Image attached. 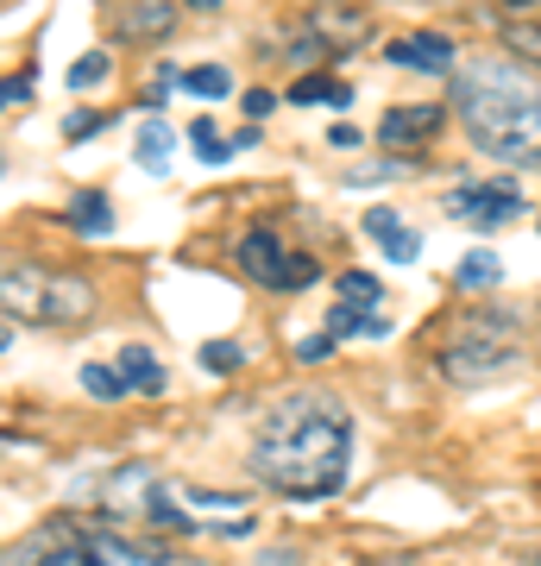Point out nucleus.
I'll return each mask as SVG.
<instances>
[{
	"label": "nucleus",
	"instance_id": "9",
	"mask_svg": "<svg viewBox=\"0 0 541 566\" xmlns=\"http://www.w3.org/2000/svg\"><path fill=\"white\" fill-rule=\"evenodd\" d=\"M441 208H447V221L479 227V233H498V227L522 221L529 196H522L517 177H472V182H460V189H447Z\"/></svg>",
	"mask_w": 541,
	"mask_h": 566
},
{
	"label": "nucleus",
	"instance_id": "1",
	"mask_svg": "<svg viewBox=\"0 0 541 566\" xmlns=\"http://www.w3.org/2000/svg\"><path fill=\"white\" fill-rule=\"evenodd\" d=\"M246 472L271 497H290V504L341 497L346 479H353V409L327 390L278 397L246 441Z\"/></svg>",
	"mask_w": 541,
	"mask_h": 566
},
{
	"label": "nucleus",
	"instance_id": "27",
	"mask_svg": "<svg viewBox=\"0 0 541 566\" xmlns=\"http://www.w3.org/2000/svg\"><path fill=\"white\" fill-rule=\"evenodd\" d=\"M409 170H422V164H353V170H346V182H353V189H372V182L409 177Z\"/></svg>",
	"mask_w": 541,
	"mask_h": 566
},
{
	"label": "nucleus",
	"instance_id": "31",
	"mask_svg": "<svg viewBox=\"0 0 541 566\" xmlns=\"http://www.w3.org/2000/svg\"><path fill=\"white\" fill-rule=\"evenodd\" d=\"M522 566H541V547H529V554H522Z\"/></svg>",
	"mask_w": 541,
	"mask_h": 566
},
{
	"label": "nucleus",
	"instance_id": "17",
	"mask_svg": "<svg viewBox=\"0 0 541 566\" xmlns=\"http://www.w3.org/2000/svg\"><path fill=\"white\" fill-rule=\"evenodd\" d=\"M63 221L76 227L82 240H101V233H114V202H107V189H76Z\"/></svg>",
	"mask_w": 541,
	"mask_h": 566
},
{
	"label": "nucleus",
	"instance_id": "15",
	"mask_svg": "<svg viewBox=\"0 0 541 566\" xmlns=\"http://www.w3.org/2000/svg\"><path fill=\"white\" fill-rule=\"evenodd\" d=\"M170 151H177V133H170V120L145 114V120H139V139H133V158H139V170H145V177H170Z\"/></svg>",
	"mask_w": 541,
	"mask_h": 566
},
{
	"label": "nucleus",
	"instance_id": "23",
	"mask_svg": "<svg viewBox=\"0 0 541 566\" xmlns=\"http://www.w3.org/2000/svg\"><path fill=\"white\" fill-rule=\"evenodd\" d=\"M76 378H82V390H89V397H101V403H121V397H126L121 378H114V365H101V359H89Z\"/></svg>",
	"mask_w": 541,
	"mask_h": 566
},
{
	"label": "nucleus",
	"instance_id": "34",
	"mask_svg": "<svg viewBox=\"0 0 541 566\" xmlns=\"http://www.w3.org/2000/svg\"><path fill=\"white\" fill-rule=\"evenodd\" d=\"M0 170H7V151H0Z\"/></svg>",
	"mask_w": 541,
	"mask_h": 566
},
{
	"label": "nucleus",
	"instance_id": "5",
	"mask_svg": "<svg viewBox=\"0 0 541 566\" xmlns=\"http://www.w3.org/2000/svg\"><path fill=\"white\" fill-rule=\"evenodd\" d=\"M95 315V283L82 271L0 252V322H32V327H76Z\"/></svg>",
	"mask_w": 541,
	"mask_h": 566
},
{
	"label": "nucleus",
	"instance_id": "7",
	"mask_svg": "<svg viewBox=\"0 0 541 566\" xmlns=\"http://www.w3.org/2000/svg\"><path fill=\"white\" fill-rule=\"evenodd\" d=\"M233 264H240L246 283H259L271 296H296V290L321 283V259L302 252V245H290L278 227H246L240 245H233Z\"/></svg>",
	"mask_w": 541,
	"mask_h": 566
},
{
	"label": "nucleus",
	"instance_id": "11",
	"mask_svg": "<svg viewBox=\"0 0 541 566\" xmlns=\"http://www.w3.org/2000/svg\"><path fill=\"white\" fill-rule=\"evenodd\" d=\"M441 126H447V102H403V107H384L378 145H384V151H416V145L441 139Z\"/></svg>",
	"mask_w": 541,
	"mask_h": 566
},
{
	"label": "nucleus",
	"instance_id": "21",
	"mask_svg": "<svg viewBox=\"0 0 541 566\" xmlns=\"http://www.w3.org/2000/svg\"><path fill=\"white\" fill-rule=\"evenodd\" d=\"M201 371H215V378H233V371H240L246 365V346L240 340H201Z\"/></svg>",
	"mask_w": 541,
	"mask_h": 566
},
{
	"label": "nucleus",
	"instance_id": "12",
	"mask_svg": "<svg viewBox=\"0 0 541 566\" xmlns=\"http://www.w3.org/2000/svg\"><path fill=\"white\" fill-rule=\"evenodd\" d=\"M365 233L384 245V259L391 264H416L422 259V233L403 221L397 208H365Z\"/></svg>",
	"mask_w": 541,
	"mask_h": 566
},
{
	"label": "nucleus",
	"instance_id": "19",
	"mask_svg": "<svg viewBox=\"0 0 541 566\" xmlns=\"http://www.w3.org/2000/svg\"><path fill=\"white\" fill-rule=\"evenodd\" d=\"M177 88H189V95H201V102H221V95H233V76H227L221 63H201V70H183Z\"/></svg>",
	"mask_w": 541,
	"mask_h": 566
},
{
	"label": "nucleus",
	"instance_id": "29",
	"mask_svg": "<svg viewBox=\"0 0 541 566\" xmlns=\"http://www.w3.org/2000/svg\"><path fill=\"white\" fill-rule=\"evenodd\" d=\"M271 107H278V95H271V88H246V114H252V120H264Z\"/></svg>",
	"mask_w": 541,
	"mask_h": 566
},
{
	"label": "nucleus",
	"instance_id": "18",
	"mask_svg": "<svg viewBox=\"0 0 541 566\" xmlns=\"http://www.w3.org/2000/svg\"><path fill=\"white\" fill-rule=\"evenodd\" d=\"M454 283H460V290H498V283H503V259L491 252V245H472V252L454 264Z\"/></svg>",
	"mask_w": 541,
	"mask_h": 566
},
{
	"label": "nucleus",
	"instance_id": "24",
	"mask_svg": "<svg viewBox=\"0 0 541 566\" xmlns=\"http://www.w3.org/2000/svg\"><path fill=\"white\" fill-rule=\"evenodd\" d=\"M107 76H114V57H107V51H89V57L70 63V88H76V95L82 88H101Z\"/></svg>",
	"mask_w": 541,
	"mask_h": 566
},
{
	"label": "nucleus",
	"instance_id": "3",
	"mask_svg": "<svg viewBox=\"0 0 541 566\" xmlns=\"http://www.w3.org/2000/svg\"><path fill=\"white\" fill-rule=\"evenodd\" d=\"M133 516L170 528V535H215V542H233V535H252L259 516L240 491H215V485H189V479H164V472H145V465H126L114 479Z\"/></svg>",
	"mask_w": 541,
	"mask_h": 566
},
{
	"label": "nucleus",
	"instance_id": "30",
	"mask_svg": "<svg viewBox=\"0 0 541 566\" xmlns=\"http://www.w3.org/2000/svg\"><path fill=\"white\" fill-rule=\"evenodd\" d=\"M327 145H341V151H353V145H360V126H327Z\"/></svg>",
	"mask_w": 541,
	"mask_h": 566
},
{
	"label": "nucleus",
	"instance_id": "13",
	"mask_svg": "<svg viewBox=\"0 0 541 566\" xmlns=\"http://www.w3.org/2000/svg\"><path fill=\"white\" fill-rule=\"evenodd\" d=\"M114 378H121L126 397H158V390L170 385L152 346H121V353H114Z\"/></svg>",
	"mask_w": 541,
	"mask_h": 566
},
{
	"label": "nucleus",
	"instance_id": "32",
	"mask_svg": "<svg viewBox=\"0 0 541 566\" xmlns=\"http://www.w3.org/2000/svg\"><path fill=\"white\" fill-rule=\"evenodd\" d=\"M7 340H13V327H7V322H0V346H7Z\"/></svg>",
	"mask_w": 541,
	"mask_h": 566
},
{
	"label": "nucleus",
	"instance_id": "26",
	"mask_svg": "<svg viewBox=\"0 0 541 566\" xmlns=\"http://www.w3.org/2000/svg\"><path fill=\"white\" fill-rule=\"evenodd\" d=\"M107 120H114L107 107H76V114L63 120V139H70V145H76V139H95V133H101Z\"/></svg>",
	"mask_w": 541,
	"mask_h": 566
},
{
	"label": "nucleus",
	"instance_id": "2",
	"mask_svg": "<svg viewBox=\"0 0 541 566\" xmlns=\"http://www.w3.org/2000/svg\"><path fill=\"white\" fill-rule=\"evenodd\" d=\"M447 82V114H460L485 158L529 164L541 151V82L517 57H466Z\"/></svg>",
	"mask_w": 541,
	"mask_h": 566
},
{
	"label": "nucleus",
	"instance_id": "28",
	"mask_svg": "<svg viewBox=\"0 0 541 566\" xmlns=\"http://www.w3.org/2000/svg\"><path fill=\"white\" fill-rule=\"evenodd\" d=\"M296 359H302V365L334 359V340H327V334H309V340H296Z\"/></svg>",
	"mask_w": 541,
	"mask_h": 566
},
{
	"label": "nucleus",
	"instance_id": "10",
	"mask_svg": "<svg viewBox=\"0 0 541 566\" xmlns=\"http://www.w3.org/2000/svg\"><path fill=\"white\" fill-rule=\"evenodd\" d=\"M384 63H397V70H416V76H454V63H460V44L435 32V25H422V32H403V39L384 44Z\"/></svg>",
	"mask_w": 541,
	"mask_h": 566
},
{
	"label": "nucleus",
	"instance_id": "22",
	"mask_svg": "<svg viewBox=\"0 0 541 566\" xmlns=\"http://www.w3.org/2000/svg\"><path fill=\"white\" fill-rule=\"evenodd\" d=\"M189 145L201 151V164H227V158H233V145L221 139V126L208 120V114H196V120H189Z\"/></svg>",
	"mask_w": 541,
	"mask_h": 566
},
{
	"label": "nucleus",
	"instance_id": "6",
	"mask_svg": "<svg viewBox=\"0 0 541 566\" xmlns=\"http://www.w3.org/2000/svg\"><path fill=\"white\" fill-rule=\"evenodd\" d=\"M7 566H221V560H201L189 547L145 542V535H121V528H58V535L20 547Z\"/></svg>",
	"mask_w": 541,
	"mask_h": 566
},
{
	"label": "nucleus",
	"instance_id": "16",
	"mask_svg": "<svg viewBox=\"0 0 541 566\" xmlns=\"http://www.w3.org/2000/svg\"><path fill=\"white\" fill-rule=\"evenodd\" d=\"M177 20H183V13L170 7V0H145V7H133V13H114V32L139 44V39H164Z\"/></svg>",
	"mask_w": 541,
	"mask_h": 566
},
{
	"label": "nucleus",
	"instance_id": "4",
	"mask_svg": "<svg viewBox=\"0 0 541 566\" xmlns=\"http://www.w3.org/2000/svg\"><path fill=\"white\" fill-rule=\"evenodd\" d=\"M522 359H529V322L517 308H472L447 327V340L435 346V365H441L447 385L479 390V385H503L517 378Z\"/></svg>",
	"mask_w": 541,
	"mask_h": 566
},
{
	"label": "nucleus",
	"instance_id": "33",
	"mask_svg": "<svg viewBox=\"0 0 541 566\" xmlns=\"http://www.w3.org/2000/svg\"><path fill=\"white\" fill-rule=\"evenodd\" d=\"M529 164H535V170H541V151H535V158H529Z\"/></svg>",
	"mask_w": 541,
	"mask_h": 566
},
{
	"label": "nucleus",
	"instance_id": "8",
	"mask_svg": "<svg viewBox=\"0 0 541 566\" xmlns=\"http://www.w3.org/2000/svg\"><path fill=\"white\" fill-rule=\"evenodd\" d=\"M391 296H384V283L372 271H341L334 277V308H327V340H384L391 334Z\"/></svg>",
	"mask_w": 541,
	"mask_h": 566
},
{
	"label": "nucleus",
	"instance_id": "20",
	"mask_svg": "<svg viewBox=\"0 0 541 566\" xmlns=\"http://www.w3.org/2000/svg\"><path fill=\"white\" fill-rule=\"evenodd\" d=\"M503 44L522 51V70H529V76L541 70V20H510L503 25Z\"/></svg>",
	"mask_w": 541,
	"mask_h": 566
},
{
	"label": "nucleus",
	"instance_id": "25",
	"mask_svg": "<svg viewBox=\"0 0 541 566\" xmlns=\"http://www.w3.org/2000/svg\"><path fill=\"white\" fill-rule=\"evenodd\" d=\"M32 88H39V63H25L20 76H0V114H13L20 102H32Z\"/></svg>",
	"mask_w": 541,
	"mask_h": 566
},
{
	"label": "nucleus",
	"instance_id": "14",
	"mask_svg": "<svg viewBox=\"0 0 541 566\" xmlns=\"http://www.w3.org/2000/svg\"><path fill=\"white\" fill-rule=\"evenodd\" d=\"M283 102L290 107H353V82H341L334 70H309L283 88Z\"/></svg>",
	"mask_w": 541,
	"mask_h": 566
}]
</instances>
